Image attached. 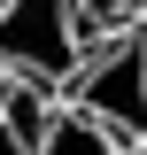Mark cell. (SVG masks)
I'll list each match as a JSON object with an SVG mask.
<instances>
[{
	"label": "cell",
	"mask_w": 147,
	"mask_h": 155,
	"mask_svg": "<svg viewBox=\"0 0 147 155\" xmlns=\"http://www.w3.org/2000/svg\"><path fill=\"white\" fill-rule=\"evenodd\" d=\"M93 39L77 0H0V70L16 85H39V93H62L77 70H85Z\"/></svg>",
	"instance_id": "cell-1"
},
{
	"label": "cell",
	"mask_w": 147,
	"mask_h": 155,
	"mask_svg": "<svg viewBox=\"0 0 147 155\" xmlns=\"http://www.w3.org/2000/svg\"><path fill=\"white\" fill-rule=\"evenodd\" d=\"M124 155H147V132H139V140H132V147H124Z\"/></svg>",
	"instance_id": "cell-7"
},
{
	"label": "cell",
	"mask_w": 147,
	"mask_h": 155,
	"mask_svg": "<svg viewBox=\"0 0 147 155\" xmlns=\"http://www.w3.org/2000/svg\"><path fill=\"white\" fill-rule=\"evenodd\" d=\"M31 155H124V140H109L85 109L54 101V109H47V132L31 140Z\"/></svg>",
	"instance_id": "cell-3"
},
{
	"label": "cell",
	"mask_w": 147,
	"mask_h": 155,
	"mask_svg": "<svg viewBox=\"0 0 147 155\" xmlns=\"http://www.w3.org/2000/svg\"><path fill=\"white\" fill-rule=\"evenodd\" d=\"M77 16H85V39L101 47V39H116V31H139L147 0H77Z\"/></svg>",
	"instance_id": "cell-4"
},
{
	"label": "cell",
	"mask_w": 147,
	"mask_h": 155,
	"mask_svg": "<svg viewBox=\"0 0 147 155\" xmlns=\"http://www.w3.org/2000/svg\"><path fill=\"white\" fill-rule=\"evenodd\" d=\"M62 93H70V109H85L109 140L132 147V140L147 132V31L101 39V47L85 54V70H77Z\"/></svg>",
	"instance_id": "cell-2"
},
{
	"label": "cell",
	"mask_w": 147,
	"mask_h": 155,
	"mask_svg": "<svg viewBox=\"0 0 147 155\" xmlns=\"http://www.w3.org/2000/svg\"><path fill=\"white\" fill-rule=\"evenodd\" d=\"M8 93H16V78H8V70H0V116H8Z\"/></svg>",
	"instance_id": "cell-6"
},
{
	"label": "cell",
	"mask_w": 147,
	"mask_h": 155,
	"mask_svg": "<svg viewBox=\"0 0 147 155\" xmlns=\"http://www.w3.org/2000/svg\"><path fill=\"white\" fill-rule=\"evenodd\" d=\"M0 155H31V147H23V140H16V132H0Z\"/></svg>",
	"instance_id": "cell-5"
}]
</instances>
